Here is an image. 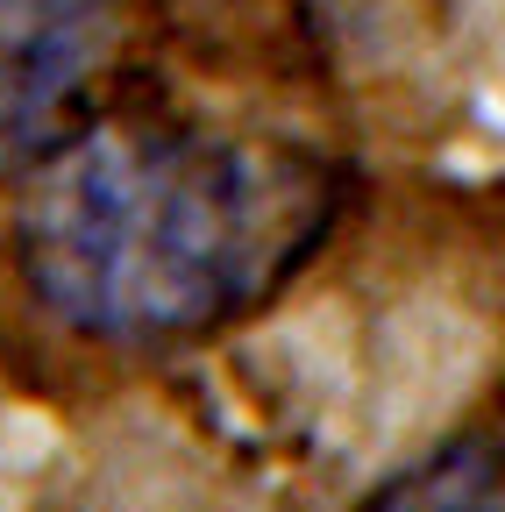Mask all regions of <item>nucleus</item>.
Instances as JSON below:
<instances>
[{"mask_svg":"<svg viewBox=\"0 0 505 512\" xmlns=\"http://www.w3.org/2000/svg\"><path fill=\"white\" fill-rule=\"evenodd\" d=\"M342 178L292 136L114 121L29 171L15 256L72 335L157 349L257 313L335 228Z\"/></svg>","mask_w":505,"mask_h":512,"instance_id":"nucleus-1","label":"nucleus"},{"mask_svg":"<svg viewBox=\"0 0 505 512\" xmlns=\"http://www.w3.org/2000/svg\"><path fill=\"white\" fill-rule=\"evenodd\" d=\"M121 50V0H0V178L72 150Z\"/></svg>","mask_w":505,"mask_h":512,"instance_id":"nucleus-2","label":"nucleus"},{"mask_svg":"<svg viewBox=\"0 0 505 512\" xmlns=\"http://www.w3.org/2000/svg\"><path fill=\"white\" fill-rule=\"evenodd\" d=\"M363 512H505V441L463 434L434 448L392 484H377Z\"/></svg>","mask_w":505,"mask_h":512,"instance_id":"nucleus-3","label":"nucleus"}]
</instances>
